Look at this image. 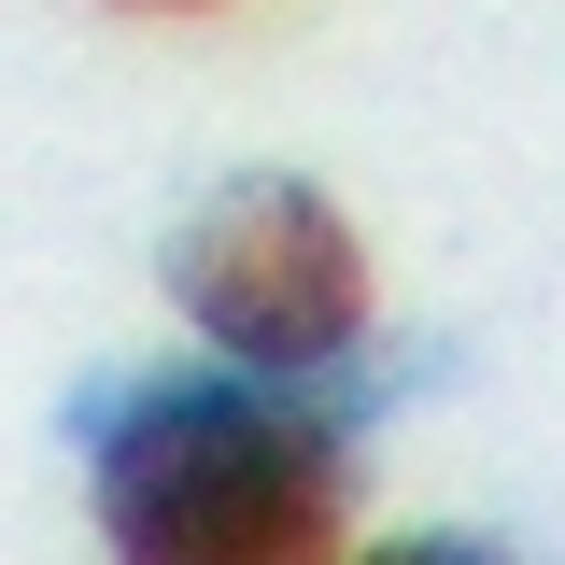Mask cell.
Returning <instances> with one entry per match:
<instances>
[{"label":"cell","instance_id":"cell-1","mask_svg":"<svg viewBox=\"0 0 565 565\" xmlns=\"http://www.w3.org/2000/svg\"><path fill=\"white\" fill-rule=\"evenodd\" d=\"M85 481L114 565H340V424L269 367H170L85 396Z\"/></svg>","mask_w":565,"mask_h":565},{"label":"cell","instance_id":"cell-4","mask_svg":"<svg viewBox=\"0 0 565 565\" xmlns=\"http://www.w3.org/2000/svg\"><path fill=\"white\" fill-rule=\"evenodd\" d=\"M141 14H184V0H141Z\"/></svg>","mask_w":565,"mask_h":565},{"label":"cell","instance_id":"cell-3","mask_svg":"<svg viewBox=\"0 0 565 565\" xmlns=\"http://www.w3.org/2000/svg\"><path fill=\"white\" fill-rule=\"evenodd\" d=\"M353 565H509V552H481V537H396V552H353Z\"/></svg>","mask_w":565,"mask_h":565},{"label":"cell","instance_id":"cell-2","mask_svg":"<svg viewBox=\"0 0 565 565\" xmlns=\"http://www.w3.org/2000/svg\"><path fill=\"white\" fill-rule=\"evenodd\" d=\"M170 297H184V326L212 353H241V367H340L353 326H367V255H353V226L326 184H297V170H241V184H212L184 212V241H170Z\"/></svg>","mask_w":565,"mask_h":565}]
</instances>
